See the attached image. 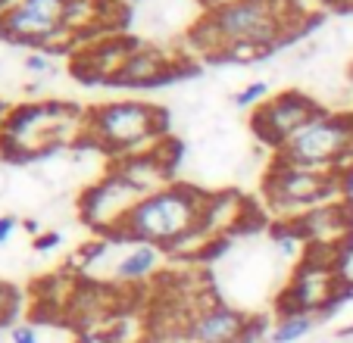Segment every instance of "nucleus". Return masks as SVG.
<instances>
[{"instance_id": "9", "label": "nucleus", "mask_w": 353, "mask_h": 343, "mask_svg": "<svg viewBox=\"0 0 353 343\" xmlns=\"http://www.w3.org/2000/svg\"><path fill=\"white\" fill-rule=\"evenodd\" d=\"M322 112L325 110L310 94L281 91L275 97H269L263 106H256L254 116H250V128H254V134L263 144H269L279 153L300 128H307L313 119H319Z\"/></svg>"}, {"instance_id": "22", "label": "nucleus", "mask_w": 353, "mask_h": 343, "mask_svg": "<svg viewBox=\"0 0 353 343\" xmlns=\"http://www.w3.org/2000/svg\"><path fill=\"white\" fill-rule=\"evenodd\" d=\"M16 216H0V247L7 244L10 238H13V231H16Z\"/></svg>"}, {"instance_id": "7", "label": "nucleus", "mask_w": 353, "mask_h": 343, "mask_svg": "<svg viewBox=\"0 0 353 343\" xmlns=\"http://www.w3.org/2000/svg\"><path fill=\"white\" fill-rule=\"evenodd\" d=\"M69 3L72 0H22L0 16V38L44 47V53L66 50L75 41L69 32Z\"/></svg>"}, {"instance_id": "10", "label": "nucleus", "mask_w": 353, "mask_h": 343, "mask_svg": "<svg viewBox=\"0 0 353 343\" xmlns=\"http://www.w3.org/2000/svg\"><path fill=\"white\" fill-rule=\"evenodd\" d=\"M288 225L303 240V247H338V250H347V244L353 240V209L344 200L322 203Z\"/></svg>"}, {"instance_id": "19", "label": "nucleus", "mask_w": 353, "mask_h": 343, "mask_svg": "<svg viewBox=\"0 0 353 343\" xmlns=\"http://www.w3.org/2000/svg\"><path fill=\"white\" fill-rule=\"evenodd\" d=\"M10 343H38V328L34 324H13L10 328Z\"/></svg>"}, {"instance_id": "24", "label": "nucleus", "mask_w": 353, "mask_h": 343, "mask_svg": "<svg viewBox=\"0 0 353 343\" xmlns=\"http://www.w3.org/2000/svg\"><path fill=\"white\" fill-rule=\"evenodd\" d=\"M328 7H353V0H325Z\"/></svg>"}, {"instance_id": "8", "label": "nucleus", "mask_w": 353, "mask_h": 343, "mask_svg": "<svg viewBox=\"0 0 353 343\" xmlns=\"http://www.w3.org/2000/svg\"><path fill=\"white\" fill-rule=\"evenodd\" d=\"M141 200H144V194H141L138 187H132L122 175L107 169L103 178L81 191L79 216L94 234H100V238H107V240H116Z\"/></svg>"}, {"instance_id": "23", "label": "nucleus", "mask_w": 353, "mask_h": 343, "mask_svg": "<svg viewBox=\"0 0 353 343\" xmlns=\"http://www.w3.org/2000/svg\"><path fill=\"white\" fill-rule=\"evenodd\" d=\"M207 10H219V7H228V3H234V0H200Z\"/></svg>"}, {"instance_id": "5", "label": "nucleus", "mask_w": 353, "mask_h": 343, "mask_svg": "<svg viewBox=\"0 0 353 343\" xmlns=\"http://www.w3.org/2000/svg\"><path fill=\"white\" fill-rule=\"evenodd\" d=\"M344 172H325V169H303L275 159L266 175V203L279 212L285 222H294L297 216L316 209L322 203L338 200L344 191Z\"/></svg>"}, {"instance_id": "3", "label": "nucleus", "mask_w": 353, "mask_h": 343, "mask_svg": "<svg viewBox=\"0 0 353 343\" xmlns=\"http://www.w3.org/2000/svg\"><path fill=\"white\" fill-rule=\"evenodd\" d=\"M210 194L191 185H169L147 194L128 216L116 244H150L163 253H175L185 240L203 231Z\"/></svg>"}, {"instance_id": "15", "label": "nucleus", "mask_w": 353, "mask_h": 343, "mask_svg": "<svg viewBox=\"0 0 353 343\" xmlns=\"http://www.w3.org/2000/svg\"><path fill=\"white\" fill-rule=\"evenodd\" d=\"M316 322H319L316 315H300V312L297 315H279L272 334H269V343H297V340H303V337L316 328Z\"/></svg>"}, {"instance_id": "25", "label": "nucleus", "mask_w": 353, "mask_h": 343, "mask_svg": "<svg viewBox=\"0 0 353 343\" xmlns=\"http://www.w3.org/2000/svg\"><path fill=\"white\" fill-rule=\"evenodd\" d=\"M26 231H32L34 238H38V222H32V218H28V222H26Z\"/></svg>"}, {"instance_id": "13", "label": "nucleus", "mask_w": 353, "mask_h": 343, "mask_svg": "<svg viewBox=\"0 0 353 343\" xmlns=\"http://www.w3.org/2000/svg\"><path fill=\"white\" fill-rule=\"evenodd\" d=\"M185 72L181 60L169 56L166 50L150 44H138L134 53L125 60V66L116 72L110 87H160L163 81H172Z\"/></svg>"}, {"instance_id": "21", "label": "nucleus", "mask_w": 353, "mask_h": 343, "mask_svg": "<svg viewBox=\"0 0 353 343\" xmlns=\"http://www.w3.org/2000/svg\"><path fill=\"white\" fill-rule=\"evenodd\" d=\"M26 69H28V72H50V69H54V63L47 60V53H32V56L26 60Z\"/></svg>"}, {"instance_id": "1", "label": "nucleus", "mask_w": 353, "mask_h": 343, "mask_svg": "<svg viewBox=\"0 0 353 343\" xmlns=\"http://www.w3.org/2000/svg\"><path fill=\"white\" fill-rule=\"evenodd\" d=\"M307 25L297 0H234L207 10L191 41L197 50L234 63H256Z\"/></svg>"}, {"instance_id": "11", "label": "nucleus", "mask_w": 353, "mask_h": 343, "mask_svg": "<svg viewBox=\"0 0 353 343\" xmlns=\"http://www.w3.org/2000/svg\"><path fill=\"white\" fill-rule=\"evenodd\" d=\"M134 47H138V41L125 38V34H103V38L88 41L81 50L72 53V75L88 85H94V81L113 85L116 72L125 66Z\"/></svg>"}, {"instance_id": "2", "label": "nucleus", "mask_w": 353, "mask_h": 343, "mask_svg": "<svg viewBox=\"0 0 353 343\" xmlns=\"http://www.w3.org/2000/svg\"><path fill=\"white\" fill-rule=\"evenodd\" d=\"M88 110L63 100H34L0 119V159L28 163L85 141Z\"/></svg>"}, {"instance_id": "12", "label": "nucleus", "mask_w": 353, "mask_h": 343, "mask_svg": "<svg viewBox=\"0 0 353 343\" xmlns=\"http://www.w3.org/2000/svg\"><path fill=\"white\" fill-rule=\"evenodd\" d=\"M250 334H254V318L216 300L188 322L185 343H247Z\"/></svg>"}, {"instance_id": "18", "label": "nucleus", "mask_w": 353, "mask_h": 343, "mask_svg": "<svg viewBox=\"0 0 353 343\" xmlns=\"http://www.w3.org/2000/svg\"><path fill=\"white\" fill-rule=\"evenodd\" d=\"M72 343H119V340L113 337L110 328H97V331H81V334H75Z\"/></svg>"}, {"instance_id": "16", "label": "nucleus", "mask_w": 353, "mask_h": 343, "mask_svg": "<svg viewBox=\"0 0 353 343\" xmlns=\"http://www.w3.org/2000/svg\"><path fill=\"white\" fill-rule=\"evenodd\" d=\"M266 97H269L266 81H250L247 87H241V91L234 94V106H241V110H254V106H263Z\"/></svg>"}, {"instance_id": "20", "label": "nucleus", "mask_w": 353, "mask_h": 343, "mask_svg": "<svg viewBox=\"0 0 353 343\" xmlns=\"http://www.w3.org/2000/svg\"><path fill=\"white\" fill-rule=\"evenodd\" d=\"M60 244H63V234L60 231H44V234H38V238H34V250H38V253H50V250H57Z\"/></svg>"}, {"instance_id": "6", "label": "nucleus", "mask_w": 353, "mask_h": 343, "mask_svg": "<svg viewBox=\"0 0 353 343\" xmlns=\"http://www.w3.org/2000/svg\"><path fill=\"white\" fill-rule=\"evenodd\" d=\"M275 159L303 169L344 172L353 159V112H322L307 128H300Z\"/></svg>"}, {"instance_id": "14", "label": "nucleus", "mask_w": 353, "mask_h": 343, "mask_svg": "<svg viewBox=\"0 0 353 343\" xmlns=\"http://www.w3.org/2000/svg\"><path fill=\"white\" fill-rule=\"evenodd\" d=\"M160 265H163V250H157L150 244H128V250L116 259L110 278L122 291L125 287H141L144 281H154Z\"/></svg>"}, {"instance_id": "17", "label": "nucleus", "mask_w": 353, "mask_h": 343, "mask_svg": "<svg viewBox=\"0 0 353 343\" xmlns=\"http://www.w3.org/2000/svg\"><path fill=\"white\" fill-rule=\"evenodd\" d=\"M16 312H19V291H16L13 284L0 281V328L13 322Z\"/></svg>"}, {"instance_id": "26", "label": "nucleus", "mask_w": 353, "mask_h": 343, "mask_svg": "<svg viewBox=\"0 0 353 343\" xmlns=\"http://www.w3.org/2000/svg\"><path fill=\"white\" fill-rule=\"evenodd\" d=\"M338 337H353V324H350V328H341Z\"/></svg>"}, {"instance_id": "4", "label": "nucleus", "mask_w": 353, "mask_h": 343, "mask_svg": "<svg viewBox=\"0 0 353 343\" xmlns=\"http://www.w3.org/2000/svg\"><path fill=\"white\" fill-rule=\"evenodd\" d=\"M166 110L144 100H113L88 110L85 141L100 153L119 159L157 147L166 134Z\"/></svg>"}, {"instance_id": "27", "label": "nucleus", "mask_w": 353, "mask_h": 343, "mask_svg": "<svg viewBox=\"0 0 353 343\" xmlns=\"http://www.w3.org/2000/svg\"><path fill=\"white\" fill-rule=\"evenodd\" d=\"M3 187H7V178H3V175H0V194H3Z\"/></svg>"}]
</instances>
